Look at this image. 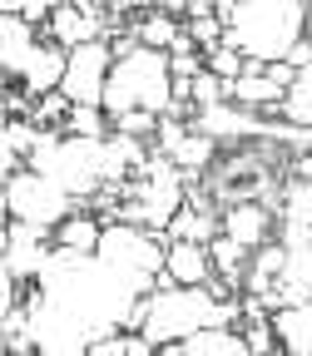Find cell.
<instances>
[{
	"mask_svg": "<svg viewBox=\"0 0 312 356\" xmlns=\"http://www.w3.org/2000/svg\"><path fill=\"white\" fill-rule=\"evenodd\" d=\"M223 20V44H233L238 55L258 60V65H283L292 55V44H302L307 35V10L297 6V0H243V6H233V0H218Z\"/></svg>",
	"mask_w": 312,
	"mask_h": 356,
	"instance_id": "cell-1",
	"label": "cell"
},
{
	"mask_svg": "<svg viewBox=\"0 0 312 356\" xmlns=\"http://www.w3.org/2000/svg\"><path fill=\"white\" fill-rule=\"evenodd\" d=\"M30 168L40 178L60 184L70 198L75 193H95L104 178H119L124 163L109 154V139H60V134H40V144L30 154Z\"/></svg>",
	"mask_w": 312,
	"mask_h": 356,
	"instance_id": "cell-2",
	"label": "cell"
},
{
	"mask_svg": "<svg viewBox=\"0 0 312 356\" xmlns=\"http://www.w3.org/2000/svg\"><path fill=\"white\" fill-rule=\"evenodd\" d=\"M104 109L119 119V114H173V70H169V55L164 50H134L124 60H114L109 70V84H104Z\"/></svg>",
	"mask_w": 312,
	"mask_h": 356,
	"instance_id": "cell-3",
	"label": "cell"
},
{
	"mask_svg": "<svg viewBox=\"0 0 312 356\" xmlns=\"http://www.w3.org/2000/svg\"><path fill=\"white\" fill-rule=\"evenodd\" d=\"M218 297L208 287H164L149 297V322H144V341L149 346H169V341H189L203 327H213Z\"/></svg>",
	"mask_w": 312,
	"mask_h": 356,
	"instance_id": "cell-4",
	"label": "cell"
},
{
	"mask_svg": "<svg viewBox=\"0 0 312 356\" xmlns=\"http://www.w3.org/2000/svg\"><path fill=\"white\" fill-rule=\"evenodd\" d=\"M164 257L159 243L139 228H129V222H114V228H104V243H100V262L109 267V273L134 292V297H149L159 273H164Z\"/></svg>",
	"mask_w": 312,
	"mask_h": 356,
	"instance_id": "cell-5",
	"label": "cell"
},
{
	"mask_svg": "<svg viewBox=\"0 0 312 356\" xmlns=\"http://www.w3.org/2000/svg\"><path fill=\"white\" fill-rule=\"evenodd\" d=\"M184 168H178L173 159L154 154L144 163V178H139V188L129 193V203L119 208L129 222H149V228H164L169 233V222L184 213Z\"/></svg>",
	"mask_w": 312,
	"mask_h": 356,
	"instance_id": "cell-6",
	"label": "cell"
},
{
	"mask_svg": "<svg viewBox=\"0 0 312 356\" xmlns=\"http://www.w3.org/2000/svg\"><path fill=\"white\" fill-rule=\"evenodd\" d=\"M70 208H75V198H70L60 184L40 178L35 168H30V173H15L10 184H6V213H10V222H30V228L55 233L60 222L75 218Z\"/></svg>",
	"mask_w": 312,
	"mask_h": 356,
	"instance_id": "cell-7",
	"label": "cell"
},
{
	"mask_svg": "<svg viewBox=\"0 0 312 356\" xmlns=\"http://www.w3.org/2000/svg\"><path fill=\"white\" fill-rule=\"evenodd\" d=\"M273 184H278V159L263 154V149H243V154L223 159V163L208 173L213 198H223L228 208H238V203H267Z\"/></svg>",
	"mask_w": 312,
	"mask_h": 356,
	"instance_id": "cell-8",
	"label": "cell"
},
{
	"mask_svg": "<svg viewBox=\"0 0 312 356\" xmlns=\"http://www.w3.org/2000/svg\"><path fill=\"white\" fill-rule=\"evenodd\" d=\"M109 44H84V50H70V70H65V89L60 95L70 104L84 109H104V84H109Z\"/></svg>",
	"mask_w": 312,
	"mask_h": 356,
	"instance_id": "cell-9",
	"label": "cell"
},
{
	"mask_svg": "<svg viewBox=\"0 0 312 356\" xmlns=\"http://www.w3.org/2000/svg\"><path fill=\"white\" fill-rule=\"evenodd\" d=\"M45 228H30V222H10L6 233V287L25 282V277H40L45 262H50V252H45Z\"/></svg>",
	"mask_w": 312,
	"mask_h": 356,
	"instance_id": "cell-10",
	"label": "cell"
},
{
	"mask_svg": "<svg viewBox=\"0 0 312 356\" xmlns=\"http://www.w3.org/2000/svg\"><path fill=\"white\" fill-rule=\"evenodd\" d=\"M65 70H70V50H60V44H40L35 50V60L25 65V95L30 99H50V95H60L65 89Z\"/></svg>",
	"mask_w": 312,
	"mask_h": 356,
	"instance_id": "cell-11",
	"label": "cell"
},
{
	"mask_svg": "<svg viewBox=\"0 0 312 356\" xmlns=\"http://www.w3.org/2000/svg\"><path fill=\"white\" fill-rule=\"evenodd\" d=\"M50 30L60 40V50H84V44H100V10L95 6H60L50 15Z\"/></svg>",
	"mask_w": 312,
	"mask_h": 356,
	"instance_id": "cell-12",
	"label": "cell"
},
{
	"mask_svg": "<svg viewBox=\"0 0 312 356\" xmlns=\"http://www.w3.org/2000/svg\"><path fill=\"white\" fill-rule=\"evenodd\" d=\"M35 25L20 15H0V70L6 74H25V65L35 60Z\"/></svg>",
	"mask_w": 312,
	"mask_h": 356,
	"instance_id": "cell-13",
	"label": "cell"
},
{
	"mask_svg": "<svg viewBox=\"0 0 312 356\" xmlns=\"http://www.w3.org/2000/svg\"><path fill=\"white\" fill-rule=\"evenodd\" d=\"M164 273H169L178 287H208V277H213V257H208L203 243H169Z\"/></svg>",
	"mask_w": 312,
	"mask_h": 356,
	"instance_id": "cell-14",
	"label": "cell"
},
{
	"mask_svg": "<svg viewBox=\"0 0 312 356\" xmlns=\"http://www.w3.org/2000/svg\"><path fill=\"white\" fill-rule=\"evenodd\" d=\"M273 332L288 356H312V302L302 307H278L273 312Z\"/></svg>",
	"mask_w": 312,
	"mask_h": 356,
	"instance_id": "cell-15",
	"label": "cell"
},
{
	"mask_svg": "<svg viewBox=\"0 0 312 356\" xmlns=\"http://www.w3.org/2000/svg\"><path fill=\"white\" fill-rule=\"evenodd\" d=\"M169 238H173V243H203V248H208V243L218 238V218H213L208 198H189L184 213L169 222Z\"/></svg>",
	"mask_w": 312,
	"mask_h": 356,
	"instance_id": "cell-16",
	"label": "cell"
},
{
	"mask_svg": "<svg viewBox=\"0 0 312 356\" xmlns=\"http://www.w3.org/2000/svg\"><path fill=\"white\" fill-rule=\"evenodd\" d=\"M223 238H233L243 248H263V238H267V208L263 203L228 208V213H223Z\"/></svg>",
	"mask_w": 312,
	"mask_h": 356,
	"instance_id": "cell-17",
	"label": "cell"
},
{
	"mask_svg": "<svg viewBox=\"0 0 312 356\" xmlns=\"http://www.w3.org/2000/svg\"><path fill=\"white\" fill-rule=\"evenodd\" d=\"M100 243H104V228L95 218H70L55 228V248H65L75 257H100Z\"/></svg>",
	"mask_w": 312,
	"mask_h": 356,
	"instance_id": "cell-18",
	"label": "cell"
},
{
	"mask_svg": "<svg viewBox=\"0 0 312 356\" xmlns=\"http://www.w3.org/2000/svg\"><path fill=\"white\" fill-rule=\"evenodd\" d=\"M184 346H189V356H253L248 337H233L228 327H203V332L189 337Z\"/></svg>",
	"mask_w": 312,
	"mask_h": 356,
	"instance_id": "cell-19",
	"label": "cell"
},
{
	"mask_svg": "<svg viewBox=\"0 0 312 356\" xmlns=\"http://www.w3.org/2000/svg\"><path fill=\"white\" fill-rule=\"evenodd\" d=\"M283 119L297 129H312V70H297L292 89L283 95Z\"/></svg>",
	"mask_w": 312,
	"mask_h": 356,
	"instance_id": "cell-20",
	"label": "cell"
},
{
	"mask_svg": "<svg viewBox=\"0 0 312 356\" xmlns=\"http://www.w3.org/2000/svg\"><path fill=\"white\" fill-rule=\"evenodd\" d=\"M208 257H213V267L228 282H238V273H243V262H248V248L243 243H233V238H213L208 243Z\"/></svg>",
	"mask_w": 312,
	"mask_h": 356,
	"instance_id": "cell-21",
	"label": "cell"
},
{
	"mask_svg": "<svg viewBox=\"0 0 312 356\" xmlns=\"http://www.w3.org/2000/svg\"><path fill=\"white\" fill-rule=\"evenodd\" d=\"M178 35H184V30H178L164 10H154L144 25H139V40H144V50H173V44H178Z\"/></svg>",
	"mask_w": 312,
	"mask_h": 356,
	"instance_id": "cell-22",
	"label": "cell"
},
{
	"mask_svg": "<svg viewBox=\"0 0 312 356\" xmlns=\"http://www.w3.org/2000/svg\"><path fill=\"white\" fill-rule=\"evenodd\" d=\"M278 213H283V222H307V228H312V184H302V178H297L292 188H283Z\"/></svg>",
	"mask_w": 312,
	"mask_h": 356,
	"instance_id": "cell-23",
	"label": "cell"
},
{
	"mask_svg": "<svg viewBox=\"0 0 312 356\" xmlns=\"http://www.w3.org/2000/svg\"><path fill=\"white\" fill-rule=\"evenodd\" d=\"M243 70H248V55H238L233 44H223V50H213V55H208V74H218L228 89L243 79Z\"/></svg>",
	"mask_w": 312,
	"mask_h": 356,
	"instance_id": "cell-24",
	"label": "cell"
},
{
	"mask_svg": "<svg viewBox=\"0 0 312 356\" xmlns=\"http://www.w3.org/2000/svg\"><path fill=\"white\" fill-rule=\"evenodd\" d=\"M70 139H100V144H104V119H100V109L70 104Z\"/></svg>",
	"mask_w": 312,
	"mask_h": 356,
	"instance_id": "cell-25",
	"label": "cell"
},
{
	"mask_svg": "<svg viewBox=\"0 0 312 356\" xmlns=\"http://www.w3.org/2000/svg\"><path fill=\"white\" fill-rule=\"evenodd\" d=\"M223 99H228V84H223L218 74H198V79H194V104H198V109H213V104H223Z\"/></svg>",
	"mask_w": 312,
	"mask_h": 356,
	"instance_id": "cell-26",
	"label": "cell"
},
{
	"mask_svg": "<svg viewBox=\"0 0 312 356\" xmlns=\"http://www.w3.org/2000/svg\"><path fill=\"white\" fill-rule=\"evenodd\" d=\"M164 119L159 114H144V109H134V114H119L114 119V134H129V139H144V134H154Z\"/></svg>",
	"mask_w": 312,
	"mask_h": 356,
	"instance_id": "cell-27",
	"label": "cell"
},
{
	"mask_svg": "<svg viewBox=\"0 0 312 356\" xmlns=\"http://www.w3.org/2000/svg\"><path fill=\"white\" fill-rule=\"evenodd\" d=\"M223 35H228V30H223V20H218V15L194 20V25H189V40H194V44H203V50H223Z\"/></svg>",
	"mask_w": 312,
	"mask_h": 356,
	"instance_id": "cell-28",
	"label": "cell"
},
{
	"mask_svg": "<svg viewBox=\"0 0 312 356\" xmlns=\"http://www.w3.org/2000/svg\"><path fill=\"white\" fill-rule=\"evenodd\" d=\"M84 356H124V337H109V341H95Z\"/></svg>",
	"mask_w": 312,
	"mask_h": 356,
	"instance_id": "cell-29",
	"label": "cell"
},
{
	"mask_svg": "<svg viewBox=\"0 0 312 356\" xmlns=\"http://www.w3.org/2000/svg\"><path fill=\"white\" fill-rule=\"evenodd\" d=\"M40 15H55V10L45 6V0H20V20H30V25H35Z\"/></svg>",
	"mask_w": 312,
	"mask_h": 356,
	"instance_id": "cell-30",
	"label": "cell"
},
{
	"mask_svg": "<svg viewBox=\"0 0 312 356\" xmlns=\"http://www.w3.org/2000/svg\"><path fill=\"white\" fill-rule=\"evenodd\" d=\"M65 109H70V99H65V95H50V99L40 104V119H55V114H65Z\"/></svg>",
	"mask_w": 312,
	"mask_h": 356,
	"instance_id": "cell-31",
	"label": "cell"
},
{
	"mask_svg": "<svg viewBox=\"0 0 312 356\" xmlns=\"http://www.w3.org/2000/svg\"><path fill=\"white\" fill-rule=\"evenodd\" d=\"M124 356H154V346L144 337H124Z\"/></svg>",
	"mask_w": 312,
	"mask_h": 356,
	"instance_id": "cell-32",
	"label": "cell"
},
{
	"mask_svg": "<svg viewBox=\"0 0 312 356\" xmlns=\"http://www.w3.org/2000/svg\"><path fill=\"white\" fill-rule=\"evenodd\" d=\"M154 356H189L184 341H169V346H154Z\"/></svg>",
	"mask_w": 312,
	"mask_h": 356,
	"instance_id": "cell-33",
	"label": "cell"
},
{
	"mask_svg": "<svg viewBox=\"0 0 312 356\" xmlns=\"http://www.w3.org/2000/svg\"><path fill=\"white\" fill-rule=\"evenodd\" d=\"M297 178H302V184H312V154H297Z\"/></svg>",
	"mask_w": 312,
	"mask_h": 356,
	"instance_id": "cell-34",
	"label": "cell"
},
{
	"mask_svg": "<svg viewBox=\"0 0 312 356\" xmlns=\"http://www.w3.org/2000/svg\"><path fill=\"white\" fill-rule=\"evenodd\" d=\"M307 44H312V15H307Z\"/></svg>",
	"mask_w": 312,
	"mask_h": 356,
	"instance_id": "cell-35",
	"label": "cell"
},
{
	"mask_svg": "<svg viewBox=\"0 0 312 356\" xmlns=\"http://www.w3.org/2000/svg\"><path fill=\"white\" fill-rule=\"evenodd\" d=\"M6 356H25V351H6Z\"/></svg>",
	"mask_w": 312,
	"mask_h": 356,
	"instance_id": "cell-36",
	"label": "cell"
}]
</instances>
